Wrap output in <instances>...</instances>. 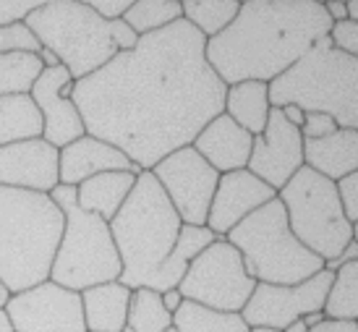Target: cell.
Returning a JSON list of instances; mask_svg holds the SVG:
<instances>
[{
  "instance_id": "obj_33",
  "label": "cell",
  "mask_w": 358,
  "mask_h": 332,
  "mask_svg": "<svg viewBox=\"0 0 358 332\" xmlns=\"http://www.w3.org/2000/svg\"><path fill=\"white\" fill-rule=\"evenodd\" d=\"M42 3L45 0H0V27L27 21Z\"/></svg>"
},
{
  "instance_id": "obj_47",
  "label": "cell",
  "mask_w": 358,
  "mask_h": 332,
  "mask_svg": "<svg viewBox=\"0 0 358 332\" xmlns=\"http://www.w3.org/2000/svg\"><path fill=\"white\" fill-rule=\"evenodd\" d=\"M282 332H308V330H306V324H303V322L299 319V322H293V324L288 327V330H282Z\"/></svg>"
},
{
  "instance_id": "obj_12",
  "label": "cell",
  "mask_w": 358,
  "mask_h": 332,
  "mask_svg": "<svg viewBox=\"0 0 358 332\" xmlns=\"http://www.w3.org/2000/svg\"><path fill=\"white\" fill-rule=\"evenodd\" d=\"M335 275L327 270L317 272L314 277L299 282V285H269L257 282L249 303L243 306V322L267 330H288L293 322L303 319L311 312H324V301L332 288Z\"/></svg>"
},
{
  "instance_id": "obj_1",
  "label": "cell",
  "mask_w": 358,
  "mask_h": 332,
  "mask_svg": "<svg viewBox=\"0 0 358 332\" xmlns=\"http://www.w3.org/2000/svg\"><path fill=\"white\" fill-rule=\"evenodd\" d=\"M204 50L207 40L180 19L73 81L87 133L113 144L141 171L191 147L201 129L225 113L228 94Z\"/></svg>"
},
{
  "instance_id": "obj_18",
  "label": "cell",
  "mask_w": 358,
  "mask_h": 332,
  "mask_svg": "<svg viewBox=\"0 0 358 332\" xmlns=\"http://www.w3.org/2000/svg\"><path fill=\"white\" fill-rule=\"evenodd\" d=\"M110 171H126L139 175L141 168L123 154L120 150H115L113 144L102 139H94L90 133H84L81 139L71 141L69 147L60 150L58 160V175L63 186H79L87 178H94L100 173Z\"/></svg>"
},
{
  "instance_id": "obj_19",
  "label": "cell",
  "mask_w": 358,
  "mask_h": 332,
  "mask_svg": "<svg viewBox=\"0 0 358 332\" xmlns=\"http://www.w3.org/2000/svg\"><path fill=\"white\" fill-rule=\"evenodd\" d=\"M191 147L199 152L220 175H225V173L246 171L251 150H254V136L246 129H241L225 113H220L217 118H212L201 129Z\"/></svg>"
},
{
  "instance_id": "obj_31",
  "label": "cell",
  "mask_w": 358,
  "mask_h": 332,
  "mask_svg": "<svg viewBox=\"0 0 358 332\" xmlns=\"http://www.w3.org/2000/svg\"><path fill=\"white\" fill-rule=\"evenodd\" d=\"M131 332H165L173 327V314L162 306L157 291L152 288H136L131 293V306H129V322Z\"/></svg>"
},
{
  "instance_id": "obj_48",
  "label": "cell",
  "mask_w": 358,
  "mask_h": 332,
  "mask_svg": "<svg viewBox=\"0 0 358 332\" xmlns=\"http://www.w3.org/2000/svg\"><path fill=\"white\" fill-rule=\"evenodd\" d=\"M251 332H280V330H267V327H254Z\"/></svg>"
},
{
  "instance_id": "obj_23",
  "label": "cell",
  "mask_w": 358,
  "mask_h": 332,
  "mask_svg": "<svg viewBox=\"0 0 358 332\" xmlns=\"http://www.w3.org/2000/svg\"><path fill=\"white\" fill-rule=\"evenodd\" d=\"M215 241H220V238L209 231L207 225H183L178 233V241H176V249L170 252V257L159 267L155 280H152V291L165 293L170 288H178V282L183 280L189 264Z\"/></svg>"
},
{
  "instance_id": "obj_34",
  "label": "cell",
  "mask_w": 358,
  "mask_h": 332,
  "mask_svg": "<svg viewBox=\"0 0 358 332\" xmlns=\"http://www.w3.org/2000/svg\"><path fill=\"white\" fill-rule=\"evenodd\" d=\"M329 40H332V48H335V50L348 52V55L358 58V24H356V21L332 24Z\"/></svg>"
},
{
  "instance_id": "obj_36",
  "label": "cell",
  "mask_w": 358,
  "mask_h": 332,
  "mask_svg": "<svg viewBox=\"0 0 358 332\" xmlns=\"http://www.w3.org/2000/svg\"><path fill=\"white\" fill-rule=\"evenodd\" d=\"M338 192H340V201H343V210H345V217L356 225L358 222V173L345 175L343 181H338Z\"/></svg>"
},
{
  "instance_id": "obj_22",
  "label": "cell",
  "mask_w": 358,
  "mask_h": 332,
  "mask_svg": "<svg viewBox=\"0 0 358 332\" xmlns=\"http://www.w3.org/2000/svg\"><path fill=\"white\" fill-rule=\"evenodd\" d=\"M136 186V175L126 171L100 173L94 178H87L76 186V204L90 215H97L105 222H110L120 212Z\"/></svg>"
},
{
  "instance_id": "obj_25",
  "label": "cell",
  "mask_w": 358,
  "mask_h": 332,
  "mask_svg": "<svg viewBox=\"0 0 358 332\" xmlns=\"http://www.w3.org/2000/svg\"><path fill=\"white\" fill-rule=\"evenodd\" d=\"M42 131H45V121L31 94L0 97V147L42 139Z\"/></svg>"
},
{
  "instance_id": "obj_17",
  "label": "cell",
  "mask_w": 358,
  "mask_h": 332,
  "mask_svg": "<svg viewBox=\"0 0 358 332\" xmlns=\"http://www.w3.org/2000/svg\"><path fill=\"white\" fill-rule=\"evenodd\" d=\"M272 199H278V192L267 186V183L257 178L249 171H236L220 175L217 192L209 207L207 228L217 238H225L238 222H243L249 215L269 204Z\"/></svg>"
},
{
  "instance_id": "obj_42",
  "label": "cell",
  "mask_w": 358,
  "mask_h": 332,
  "mask_svg": "<svg viewBox=\"0 0 358 332\" xmlns=\"http://www.w3.org/2000/svg\"><path fill=\"white\" fill-rule=\"evenodd\" d=\"M324 10H327V16L332 19V24H343V21H348V8H345V3H324Z\"/></svg>"
},
{
  "instance_id": "obj_41",
  "label": "cell",
  "mask_w": 358,
  "mask_h": 332,
  "mask_svg": "<svg viewBox=\"0 0 358 332\" xmlns=\"http://www.w3.org/2000/svg\"><path fill=\"white\" fill-rule=\"evenodd\" d=\"M280 113H282V118H285L290 126H296V129H301L303 121H306V113L301 110L299 105H285V108H280Z\"/></svg>"
},
{
  "instance_id": "obj_15",
  "label": "cell",
  "mask_w": 358,
  "mask_h": 332,
  "mask_svg": "<svg viewBox=\"0 0 358 332\" xmlns=\"http://www.w3.org/2000/svg\"><path fill=\"white\" fill-rule=\"evenodd\" d=\"M29 94L37 102L42 121H45L42 139L52 144L55 150L69 147L71 141L81 139L87 133L84 118L73 102V79L63 66L42 71V76L31 87Z\"/></svg>"
},
{
  "instance_id": "obj_21",
  "label": "cell",
  "mask_w": 358,
  "mask_h": 332,
  "mask_svg": "<svg viewBox=\"0 0 358 332\" xmlns=\"http://www.w3.org/2000/svg\"><path fill=\"white\" fill-rule=\"evenodd\" d=\"M131 293L134 291L126 288L120 280L102 282V285H94V288L81 291L87 332H123L126 330Z\"/></svg>"
},
{
  "instance_id": "obj_35",
  "label": "cell",
  "mask_w": 358,
  "mask_h": 332,
  "mask_svg": "<svg viewBox=\"0 0 358 332\" xmlns=\"http://www.w3.org/2000/svg\"><path fill=\"white\" fill-rule=\"evenodd\" d=\"M335 131H338V123L332 121L329 115H324V113H306V121L301 126V136L306 141L324 139V136Z\"/></svg>"
},
{
  "instance_id": "obj_49",
  "label": "cell",
  "mask_w": 358,
  "mask_h": 332,
  "mask_svg": "<svg viewBox=\"0 0 358 332\" xmlns=\"http://www.w3.org/2000/svg\"><path fill=\"white\" fill-rule=\"evenodd\" d=\"M353 238H356V241H358V222H356V225H353Z\"/></svg>"
},
{
  "instance_id": "obj_38",
  "label": "cell",
  "mask_w": 358,
  "mask_h": 332,
  "mask_svg": "<svg viewBox=\"0 0 358 332\" xmlns=\"http://www.w3.org/2000/svg\"><path fill=\"white\" fill-rule=\"evenodd\" d=\"M348 262H358V241H356V238H353V241H350L348 246L343 249V254H340V257H335V259L324 262V270L335 275V272H338L343 264H348Z\"/></svg>"
},
{
  "instance_id": "obj_3",
  "label": "cell",
  "mask_w": 358,
  "mask_h": 332,
  "mask_svg": "<svg viewBox=\"0 0 358 332\" xmlns=\"http://www.w3.org/2000/svg\"><path fill=\"white\" fill-rule=\"evenodd\" d=\"M63 225L50 194L0 186V282L10 296L50 280Z\"/></svg>"
},
{
  "instance_id": "obj_13",
  "label": "cell",
  "mask_w": 358,
  "mask_h": 332,
  "mask_svg": "<svg viewBox=\"0 0 358 332\" xmlns=\"http://www.w3.org/2000/svg\"><path fill=\"white\" fill-rule=\"evenodd\" d=\"M3 309L13 332H87L81 293L52 280L13 293Z\"/></svg>"
},
{
  "instance_id": "obj_9",
  "label": "cell",
  "mask_w": 358,
  "mask_h": 332,
  "mask_svg": "<svg viewBox=\"0 0 358 332\" xmlns=\"http://www.w3.org/2000/svg\"><path fill=\"white\" fill-rule=\"evenodd\" d=\"M278 199L285 207L290 231L322 262L340 257L353 241V222L345 217L338 183L306 165L280 189Z\"/></svg>"
},
{
  "instance_id": "obj_45",
  "label": "cell",
  "mask_w": 358,
  "mask_h": 332,
  "mask_svg": "<svg viewBox=\"0 0 358 332\" xmlns=\"http://www.w3.org/2000/svg\"><path fill=\"white\" fill-rule=\"evenodd\" d=\"M345 8H348V21H356V24H358V0H350V3H345Z\"/></svg>"
},
{
  "instance_id": "obj_28",
  "label": "cell",
  "mask_w": 358,
  "mask_h": 332,
  "mask_svg": "<svg viewBox=\"0 0 358 332\" xmlns=\"http://www.w3.org/2000/svg\"><path fill=\"white\" fill-rule=\"evenodd\" d=\"M42 71L45 66L34 52H0V97L29 94Z\"/></svg>"
},
{
  "instance_id": "obj_11",
  "label": "cell",
  "mask_w": 358,
  "mask_h": 332,
  "mask_svg": "<svg viewBox=\"0 0 358 332\" xmlns=\"http://www.w3.org/2000/svg\"><path fill=\"white\" fill-rule=\"evenodd\" d=\"M173 210L183 225H207L209 207L215 199L220 173L194 147L176 150L152 168Z\"/></svg>"
},
{
  "instance_id": "obj_27",
  "label": "cell",
  "mask_w": 358,
  "mask_h": 332,
  "mask_svg": "<svg viewBox=\"0 0 358 332\" xmlns=\"http://www.w3.org/2000/svg\"><path fill=\"white\" fill-rule=\"evenodd\" d=\"M173 327L178 332H251L241 314L207 309L194 301H183V306L173 314Z\"/></svg>"
},
{
  "instance_id": "obj_50",
  "label": "cell",
  "mask_w": 358,
  "mask_h": 332,
  "mask_svg": "<svg viewBox=\"0 0 358 332\" xmlns=\"http://www.w3.org/2000/svg\"><path fill=\"white\" fill-rule=\"evenodd\" d=\"M165 332H178V330H176V327H168V330H165Z\"/></svg>"
},
{
  "instance_id": "obj_16",
  "label": "cell",
  "mask_w": 358,
  "mask_h": 332,
  "mask_svg": "<svg viewBox=\"0 0 358 332\" xmlns=\"http://www.w3.org/2000/svg\"><path fill=\"white\" fill-rule=\"evenodd\" d=\"M60 150L45 139L16 141L0 147V186L50 194L60 183Z\"/></svg>"
},
{
  "instance_id": "obj_29",
  "label": "cell",
  "mask_w": 358,
  "mask_h": 332,
  "mask_svg": "<svg viewBox=\"0 0 358 332\" xmlns=\"http://www.w3.org/2000/svg\"><path fill=\"white\" fill-rule=\"evenodd\" d=\"M324 317L338 322H358V262L343 264L335 272L324 301Z\"/></svg>"
},
{
  "instance_id": "obj_24",
  "label": "cell",
  "mask_w": 358,
  "mask_h": 332,
  "mask_svg": "<svg viewBox=\"0 0 358 332\" xmlns=\"http://www.w3.org/2000/svg\"><path fill=\"white\" fill-rule=\"evenodd\" d=\"M269 110H272L269 84H264V81H241V84L228 87L225 115L233 118L241 129H246L251 136H259L267 129Z\"/></svg>"
},
{
  "instance_id": "obj_8",
  "label": "cell",
  "mask_w": 358,
  "mask_h": 332,
  "mask_svg": "<svg viewBox=\"0 0 358 332\" xmlns=\"http://www.w3.org/2000/svg\"><path fill=\"white\" fill-rule=\"evenodd\" d=\"M63 210L66 225L50 270V280L69 291H87L102 282L120 280V257L110 233V222L84 212L76 204V186L58 183L50 192Z\"/></svg>"
},
{
  "instance_id": "obj_2",
  "label": "cell",
  "mask_w": 358,
  "mask_h": 332,
  "mask_svg": "<svg viewBox=\"0 0 358 332\" xmlns=\"http://www.w3.org/2000/svg\"><path fill=\"white\" fill-rule=\"evenodd\" d=\"M332 19L317 0H249L228 29L207 40V63L225 87L272 84L329 37Z\"/></svg>"
},
{
  "instance_id": "obj_26",
  "label": "cell",
  "mask_w": 358,
  "mask_h": 332,
  "mask_svg": "<svg viewBox=\"0 0 358 332\" xmlns=\"http://www.w3.org/2000/svg\"><path fill=\"white\" fill-rule=\"evenodd\" d=\"M183 21H189L204 40H212L228 29L238 16V0H183Z\"/></svg>"
},
{
  "instance_id": "obj_20",
  "label": "cell",
  "mask_w": 358,
  "mask_h": 332,
  "mask_svg": "<svg viewBox=\"0 0 358 332\" xmlns=\"http://www.w3.org/2000/svg\"><path fill=\"white\" fill-rule=\"evenodd\" d=\"M303 165L335 183L358 173V131L338 129L324 139H303Z\"/></svg>"
},
{
  "instance_id": "obj_7",
  "label": "cell",
  "mask_w": 358,
  "mask_h": 332,
  "mask_svg": "<svg viewBox=\"0 0 358 332\" xmlns=\"http://www.w3.org/2000/svg\"><path fill=\"white\" fill-rule=\"evenodd\" d=\"M24 24L73 81L92 76L118 55L113 21L100 19L84 0H45Z\"/></svg>"
},
{
  "instance_id": "obj_32",
  "label": "cell",
  "mask_w": 358,
  "mask_h": 332,
  "mask_svg": "<svg viewBox=\"0 0 358 332\" xmlns=\"http://www.w3.org/2000/svg\"><path fill=\"white\" fill-rule=\"evenodd\" d=\"M0 52H34V55H40L42 45L34 37V31L21 21V24L0 27Z\"/></svg>"
},
{
  "instance_id": "obj_44",
  "label": "cell",
  "mask_w": 358,
  "mask_h": 332,
  "mask_svg": "<svg viewBox=\"0 0 358 332\" xmlns=\"http://www.w3.org/2000/svg\"><path fill=\"white\" fill-rule=\"evenodd\" d=\"M0 332H13V324H10L6 309H0Z\"/></svg>"
},
{
  "instance_id": "obj_6",
  "label": "cell",
  "mask_w": 358,
  "mask_h": 332,
  "mask_svg": "<svg viewBox=\"0 0 358 332\" xmlns=\"http://www.w3.org/2000/svg\"><path fill=\"white\" fill-rule=\"evenodd\" d=\"M243 257L246 275L269 285H299L324 270V262L311 254L290 231L288 215L280 199L259 207L225 236Z\"/></svg>"
},
{
  "instance_id": "obj_43",
  "label": "cell",
  "mask_w": 358,
  "mask_h": 332,
  "mask_svg": "<svg viewBox=\"0 0 358 332\" xmlns=\"http://www.w3.org/2000/svg\"><path fill=\"white\" fill-rule=\"evenodd\" d=\"M324 319H327V317H324V312H311V314H306L301 322L306 324V330H314V327H319Z\"/></svg>"
},
{
  "instance_id": "obj_14",
  "label": "cell",
  "mask_w": 358,
  "mask_h": 332,
  "mask_svg": "<svg viewBox=\"0 0 358 332\" xmlns=\"http://www.w3.org/2000/svg\"><path fill=\"white\" fill-rule=\"evenodd\" d=\"M303 168V136L301 129L290 126L280 108H272L267 129L254 136V150L246 171L280 192Z\"/></svg>"
},
{
  "instance_id": "obj_39",
  "label": "cell",
  "mask_w": 358,
  "mask_h": 332,
  "mask_svg": "<svg viewBox=\"0 0 358 332\" xmlns=\"http://www.w3.org/2000/svg\"><path fill=\"white\" fill-rule=\"evenodd\" d=\"M308 332H358V322H338V319H324V322Z\"/></svg>"
},
{
  "instance_id": "obj_4",
  "label": "cell",
  "mask_w": 358,
  "mask_h": 332,
  "mask_svg": "<svg viewBox=\"0 0 358 332\" xmlns=\"http://www.w3.org/2000/svg\"><path fill=\"white\" fill-rule=\"evenodd\" d=\"M183 228L152 171L136 175V186L120 212L110 220V233L120 257V282L136 291L152 288V280L176 249Z\"/></svg>"
},
{
  "instance_id": "obj_37",
  "label": "cell",
  "mask_w": 358,
  "mask_h": 332,
  "mask_svg": "<svg viewBox=\"0 0 358 332\" xmlns=\"http://www.w3.org/2000/svg\"><path fill=\"white\" fill-rule=\"evenodd\" d=\"M134 0H90V8L105 21H118L129 13Z\"/></svg>"
},
{
  "instance_id": "obj_40",
  "label": "cell",
  "mask_w": 358,
  "mask_h": 332,
  "mask_svg": "<svg viewBox=\"0 0 358 332\" xmlns=\"http://www.w3.org/2000/svg\"><path fill=\"white\" fill-rule=\"evenodd\" d=\"M159 298H162V306H165L170 314L178 312L180 306H183V301H186V298H183V293H180L178 288H170V291L159 293Z\"/></svg>"
},
{
  "instance_id": "obj_10",
  "label": "cell",
  "mask_w": 358,
  "mask_h": 332,
  "mask_svg": "<svg viewBox=\"0 0 358 332\" xmlns=\"http://www.w3.org/2000/svg\"><path fill=\"white\" fill-rule=\"evenodd\" d=\"M257 280H251L243 267V257L225 238L215 241L189 264L178 282V291L186 301L207 309L241 314L249 303Z\"/></svg>"
},
{
  "instance_id": "obj_5",
  "label": "cell",
  "mask_w": 358,
  "mask_h": 332,
  "mask_svg": "<svg viewBox=\"0 0 358 332\" xmlns=\"http://www.w3.org/2000/svg\"><path fill=\"white\" fill-rule=\"evenodd\" d=\"M269 105H299L303 113H324L338 129L358 131V58L322 40L290 71L269 84Z\"/></svg>"
},
{
  "instance_id": "obj_46",
  "label": "cell",
  "mask_w": 358,
  "mask_h": 332,
  "mask_svg": "<svg viewBox=\"0 0 358 332\" xmlns=\"http://www.w3.org/2000/svg\"><path fill=\"white\" fill-rule=\"evenodd\" d=\"M8 298H10V293L6 291V285H3V282H0V309H3V306H6V303H8Z\"/></svg>"
},
{
  "instance_id": "obj_30",
  "label": "cell",
  "mask_w": 358,
  "mask_h": 332,
  "mask_svg": "<svg viewBox=\"0 0 358 332\" xmlns=\"http://www.w3.org/2000/svg\"><path fill=\"white\" fill-rule=\"evenodd\" d=\"M180 19H183V6L178 0H134L129 13L123 16V21L139 37L155 34Z\"/></svg>"
}]
</instances>
